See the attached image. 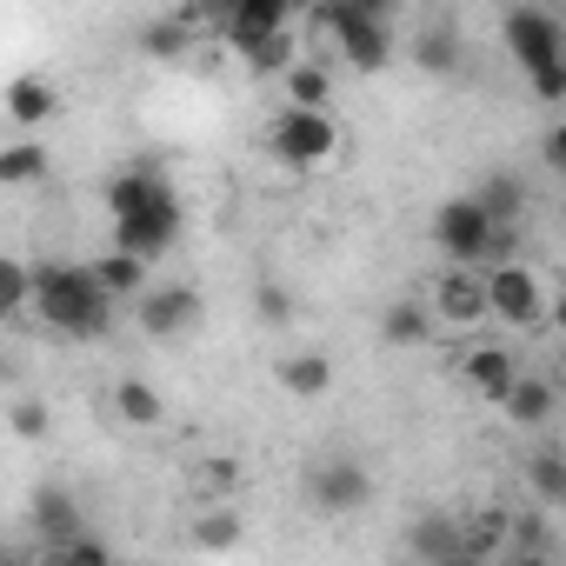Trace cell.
Segmentation results:
<instances>
[{"instance_id": "1", "label": "cell", "mask_w": 566, "mask_h": 566, "mask_svg": "<svg viewBox=\"0 0 566 566\" xmlns=\"http://www.w3.org/2000/svg\"><path fill=\"white\" fill-rule=\"evenodd\" d=\"M107 213H114V247L147 266L180 240V193L154 160H134L127 174L107 180Z\"/></svg>"}, {"instance_id": "2", "label": "cell", "mask_w": 566, "mask_h": 566, "mask_svg": "<svg viewBox=\"0 0 566 566\" xmlns=\"http://www.w3.org/2000/svg\"><path fill=\"white\" fill-rule=\"evenodd\" d=\"M34 314L61 340H107L114 334V301L94 287V273L74 260H41L34 266Z\"/></svg>"}, {"instance_id": "3", "label": "cell", "mask_w": 566, "mask_h": 566, "mask_svg": "<svg viewBox=\"0 0 566 566\" xmlns=\"http://www.w3.org/2000/svg\"><path fill=\"white\" fill-rule=\"evenodd\" d=\"M314 28H327L340 61H354L360 74H380L394 61V8H380V0H334L314 14Z\"/></svg>"}, {"instance_id": "4", "label": "cell", "mask_w": 566, "mask_h": 566, "mask_svg": "<svg viewBox=\"0 0 566 566\" xmlns=\"http://www.w3.org/2000/svg\"><path fill=\"white\" fill-rule=\"evenodd\" d=\"M433 247H440L453 266H467V273H473L480 260H493V253L506 247V233L473 207V193H460V200H447V207L433 213Z\"/></svg>"}, {"instance_id": "5", "label": "cell", "mask_w": 566, "mask_h": 566, "mask_svg": "<svg viewBox=\"0 0 566 566\" xmlns=\"http://www.w3.org/2000/svg\"><path fill=\"white\" fill-rule=\"evenodd\" d=\"M266 147H273V160H280V167H321V160H334V147H340V127H334V114L280 107V120H273Z\"/></svg>"}, {"instance_id": "6", "label": "cell", "mask_w": 566, "mask_h": 566, "mask_svg": "<svg viewBox=\"0 0 566 566\" xmlns=\"http://www.w3.org/2000/svg\"><path fill=\"white\" fill-rule=\"evenodd\" d=\"M500 41H506V54H513L526 74H539V67H559V61H566V28H559L546 8H513V14H506V28H500Z\"/></svg>"}, {"instance_id": "7", "label": "cell", "mask_w": 566, "mask_h": 566, "mask_svg": "<svg viewBox=\"0 0 566 566\" xmlns=\"http://www.w3.org/2000/svg\"><path fill=\"white\" fill-rule=\"evenodd\" d=\"M486 321H513V327H533L539 314H546V287H539V273L533 266H520V260H506V266H493L486 280Z\"/></svg>"}, {"instance_id": "8", "label": "cell", "mask_w": 566, "mask_h": 566, "mask_svg": "<svg viewBox=\"0 0 566 566\" xmlns=\"http://www.w3.org/2000/svg\"><path fill=\"white\" fill-rule=\"evenodd\" d=\"M134 307H140V334H147V340H180V334H193L200 314H207V301H200L193 287H147Z\"/></svg>"}, {"instance_id": "9", "label": "cell", "mask_w": 566, "mask_h": 566, "mask_svg": "<svg viewBox=\"0 0 566 566\" xmlns=\"http://www.w3.org/2000/svg\"><path fill=\"white\" fill-rule=\"evenodd\" d=\"M307 500H314L321 513H354V506L374 500V480H367L360 460H321V467L307 473Z\"/></svg>"}, {"instance_id": "10", "label": "cell", "mask_w": 566, "mask_h": 566, "mask_svg": "<svg viewBox=\"0 0 566 566\" xmlns=\"http://www.w3.org/2000/svg\"><path fill=\"white\" fill-rule=\"evenodd\" d=\"M213 21H220V34H227V48H233V54H247V48L273 41L280 28H294V14L280 8V0H233V8H220Z\"/></svg>"}, {"instance_id": "11", "label": "cell", "mask_w": 566, "mask_h": 566, "mask_svg": "<svg viewBox=\"0 0 566 566\" xmlns=\"http://www.w3.org/2000/svg\"><path fill=\"white\" fill-rule=\"evenodd\" d=\"M28 526H34L41 546H67V539L87 533V513H81V500H74L67 486H34V500H28Z\"/></svg>"}, {"instance_id": "12", "label": "cell", "mask_w": 566, "mask_h": 566, "mask_svg": "<svg viewBox=\"0 0 566 566\" xmlns=\"http://www.w3.org/2000/svg\"><path fill=\"white\" fill-rule=\"evenodd\" d=\"M427 314H433V327H480L486 321V287H480L467 266H447Z\"/></svg>"}, {"instance_id": "13", "label": "cell", "mask_w": 566, "mask_h": 566, "mask_svg": "<svg viewBox=\"0 0 566 566\" xmlns=\"http://www.w3.org/2000/svg\"><path fill=\"white\" fill-rule=\"evenodd\" d=\"M0 114H8L21 134H34V127H48L61 114V94H54L48 74H21V81H8V94H0Z\"/></svg>"}, {"instance_id": "14", "label": "cell", "mask_w": 566, "mask_h": 566, "mask_svg": "<svg viewBox=\"0 0 566 566\" xmlns=\"http://www.w3.org/2000/svg\"><path fill=\"white\" fill-rule=\"evenodd\" d=\"M200 21H207L200 8H174V14L147 21V28H140V54H154V61H180V54H193Z\"/></svg>"}, {"instance_id": "15", "label": "cell", "mask_w": 566, "mask_h": 566, "mask_svg": "<svg viewBox=\"0 0 566 566\" xmlns=\"http://www.w3.org/2000/svg\"><path fill=\"white\" fill-rule=\"evenodd\" d=\"M87 273H94V287L107 294V301H140L154 280H147V260H134V253H120V247H107L101 260H87Z\"/></svg>"}, {"instance_id": "16", "label": "cell", "mask_w": 566, "mask_h": 566, "mask_svg": "<svg viewBox=\"0 0 566 566\" xmlns=\"http://www.w3.org/2000/svg\"><path fill=\"white\" fill-rule=\"evenodd\" d=\"M513 374H520V367H513L506 347H467V354H460V380H467L473 394H486V400H500V394L513 387Z\"/></svg>"}, {"instance_id": "17", "label": "cell", "mask_w": 566, "mask_h": 566, "mask_svg": "<svg viewBox=\"0 0 566 566\" xmlns=\"http://www.w3.org/2000/svg\"><path fill=\"white\" fill-rule=\"evenodd\" d=\"M500 407H506L513 427H546L553 420V387L539 374H513V387L500 394Z\"/></svg>"}, {"instance_id": "18", "label": "cell", "mask_w": 566, "mask_h": 566, "mask_svg": "<svg viewBox=\"0 0 566 566\" xmlns=\"http://www.w3.org/2000/svg\"><path fill=\"white\" fill-rule=\"evenodd\" d=\"M280 81H287V107H307V114H327V101H334V74L321 67V61H294L287 74H280Z\"/></svg>"}, {"instance_id": "19", "label": "cell", "mask_w": 566, "mask_h": 566, "mask_svg": "<svg viewBox=\"0 0 566 566\" xmlns=\"http://www.w3.org/2000/svg\"><path fill=\"white\" fill-rule=\"evenodd\" d=\"M48 174V147L41 134H14L8 147H0V187H34Z\"/></svg>"}, {"instance_id": "20", "label": "cell", "mask_w": 566, "mask_h": 566, "mask_svg": "<svg viewBox=\"0 0 566 566\" xmlns=\"http://www.w3.org/2000/svg\"><path fill=\"white\" fill-rule=\"evenodd\" d=\"M280 387L301 394V400H314V394L334 387V360L327 354H287V360H280Z\"/></svg>"}, {"instance_id": "21", "label": "cell", "mask_w": 566, "mask_h": 566, "mask_svg": "<svg viewBox=\"0 0 566 566\" xmlns=\"http://www.w3.org/2000/svg\"><path fill=\"white\" fill-rule=\"evenodd\" d=\"M427 334H433V314H427L420 301H394V307L380 314V340H387V347H420Z\"/></svg>"}, {"instance_id": "22", "label": "cell", "mask_w": 566, "mask_h": 566, "mask_svg": "<svg viewBox=\"0 0 566 566\" xmlns=\"http://www.w3.org/2000/svg\"><path fill=\"white\" fill-rule=\"evenodd\" d=\"M28 307H34V266L0 253V321H21Z\"/></svg>"}, {"instance_id": "23", "label": "cell", "mask_w": 566, "mask_h": 566, "mask_svg": "<svg viewBox=\"0 0 566 566\" xmlns=\"http://www.w3.org/2000/svg\"><path fill=\"white\" fill-rule=\"evenodd\" d=\"M473 207H480V213H486V220H493V227L506 233V227H513V213L526 207V187H520L513 174H493V180H486V187L473 193Z\"/></svg>"}, {"instance_id": "24", "label": "cell", "mask_w": 566, "mask_h": 566, "mask_svg": "<svg viewBox=\"0 0 566 566\" xmlns=\"http://www.w3.org/2000/svg\"><path fill=\"white\" fill-rule=\"evenodd\" d=\"M240 533H247V520H240L233 506L193 513V546H200V553H233V546H240Z\"/></svg>"}, {"instance_id": "25", "label": "cell", "mask_w": 566, "mask_h": 566, "mask_svg": "<svg viewBox=\"0 0 566 566\" xmlns=\"http://www.w3.org/2000/svg\"><path fill=\"white\" fill-rule=\"evenodd\" d=\"M240 61H247L253 74H287V67L301 61V28H280L273 41H260V48H247Z\"/></svg>"}, {"instance_id": "26", "label": "cell", "mask_w": 566, "mask_h": 566, "mask_svg": "<svg viewBox=\"0 0 566 566\" xmlns=\"http://www.w3.org/2000/svg\"><path fill=\"white\" fill-rule=\"evenodd\" d=\"M114 413H120L127 427H160L167 407H160V394H154L147 380H120V387H114Z\"/></svg>"}, {"instance_id": "27", "label": "cell", "mask_w": 566, "mask_h": 566, "mask_svg": "<svg viewBox=\"0 0 566 566\" xmlns=\"http://www.w3.org/2000/svg\"><path fill=\"white\" fill-rule=\"evenodd\" d=\"M526 480H533V500H539V506H559V500H566V460H559L553 447H546V453H533Z\"/></svg>"}, {"instance_id": "28", "label": "cell", "mask_w": 566, "mask_h": 566, "mask_svg": "<svg viewBox=\"0 0 566 566\" xmlns=\"http://www.w3.org/2000/svg\"><path fill=\"white\" fill-rule=\"evenodd\" d=\"M413 61H420L427 74H453V67H460V41H453L447 28H427V34L413 41Z\"/></svg>"}, {"instance_id": "29", "label": "cell", "mask_w": 566, "mask_h": 566, "mask_svg": "<svg viewBox=\"0 0 566 566\" xmlns=\"http://www.w3.org/2000/svg\"><path fill=\"white\" fill-rule=\"evenodd\" d=\"M41 566H114V553H107V539L81 533V539H67V546H48Z\"/></svg>"}, {"instance_id": "30", "label": "cell", "mask_w": 566, "mask_h": 566, "mask_svg": "<svg viewBox=\"0 0 566 566\" xmlns=\"http://www.w3.org/2000/svg\"><path fill=\"white\" fill-rule=\"evenodd\" d=\"M253 314H260V327H294V314H301V301L280 287V280H260V294H253Z\"/></svg>"}, {"instance_id": "31", "label": "cell", "mask_w": 566, "mask_h": 566, "mask_svg": "<svg viewBox=\"0 0 566 566\" xmlns=\"http://www.w3.org/2000/svg\"><path fill=\"white\" fill-rule=\"evenodd\" d=\"M48 420H54V413H48V400H14V407H8V427H14L21 440H41V433H48Z\"/></svg>"}, {"instance_id": "32", "label": "cell", "mask_w": 566, "mask_h": 566, "mask_svg": "<svg viewBox=\"0 0 566 566\" xmlns=\"http://www.w3.org/2000/svg\"><path fill=\"white\" fill-rule=\"evenodd\" d=\"M526 81H533V101H546V107L566 101V61H559V67H539V74H526Z\"/></svg>"}, {"instance_id": "33", "label": "cell", "mask_w": 566, "mask_h": 566, "mask_svg": "<svg viewBox=\"0 0 566 566\" xmlns=\"http://www.w3.org/2000/svg\"><path fill=\"white\" fill-rule=\"evenodd\" d=\"M500 566H559V559H553V553H520V546H513Z\"/></svg>"}, {"instance_id": "34", "label": "cell", "mask_w": 566, "mask_h": 566, "mask_svg": "<svg viewBox=\"0 0 566 566\" xmlns=\"http://www.w3.org/2000/svg\"><path fill=\"white\" fill-rule=\"evenodd\" d=\"M546 167H566V134H559V127L546 134Z\"/></svg>"}, {"instance_id": "35", "label": "cell", "mask_w": 566, "mask_h": 566, "mask_svg": "<svg viewBox=\"0 0 566 566\" xmlns=\"http://www.w3.org/2000/svg\"><path fill=\"white\" fill-rule=\"evenodd\" d=\"M233 473H240L233 460H213V467H207V486H233Z\"/></svg>"}, {"instance_id": "36", "label": "cell", "mask_w": 566, "mask_h": 566, "mask_svg": "<svg viewBox=\"0 0 566 566\" xmlns=\"http://www.w3.org/2000/svg\"><path fill=\"white\" fill-rule=\"evenodd\" d=\"M0 566H28V559H21V553H14V546H0Z\"/></svg>"}]
</instances>
